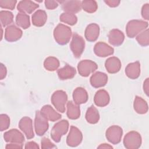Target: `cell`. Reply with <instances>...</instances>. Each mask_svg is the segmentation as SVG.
I'll list each match as a JSON object with an SVG mask.
<instances>
[{"label": "cell", "instance_id": "1", "mask_svg": "<svg viewBox=\"0 0 149 149\" xmlns=\"http://www.w3.org/2000/svg\"><path fill=\"white\" fill-rule=\"evenodd\" d=\"M72 36V31L70 27L63 24H59L54 29V36L55 41L61 45L67 44Z\"/></svg>", "mask_w": 149, "mask_h": 149}, {"label": "cell", "instance_id": "2", "mask_svg": "<svg viewBox=\"0 0 149 149\" xmlns=\"http://www.w3.org/2000/svg\"><path fill=\"white\" fill-rule=\"evenodd\" d=\"M148 26V23L143 20H130L127 24L126 28L127 36L130 38H133L141 31L147 28Z\"/></svg>", "mask_w": 149, "mask_h": 149}, {"label": "cell", "instance_id": "3", "mask_svg": "<svg viewBox=\"0 0 149 149\" xmlns=\"http://www.w3.org/2000/svg\"><path fill=\"white\" fill-rule=\"evenodd\" d=\"M69 128V123L66 120H62L57 122L53 126L51 132V136L52 140L58 143L61 140L62 136L65 134Z\"/></svg>", "mask_w": 149, "mask_h": 149}, {"label": "cell", "instance_id": "4", "mask_svg": "<svg viewBox=\"0 0 149 149\" xmlns=\"http://www.w3.org/2000/svg\"><path fill=\"white\" fill-rule=\"evenodd\" d=\"M68 100L66 93L62 90H58L54 93L51 97V102L57 111L63 113L65 111V104Z\"/></svg>", "mask_w": 149, "mask_h": 149}, {"label": "cell", "instance_id": "5", "mask_svg": "<svg viewBox=\"0 0 149 149\" xmlns=\"http://www.w3.org/2000/svg\"><path fill=\"white\" fill-rule=\"evenodd\" d=\"M123 144L126 148L136 149L139 148L141 144L140 134L135 131L127 133L124 137Z\"/></svg>", "mask_w": 149, "mask_h": 149}, {"label": "cell", "instance_id": "6", "mask_svg": "<svg viewBox=\"0 0 149 149\" xmlns=\"http://www.w3.org/2000/svg\"><path fill=\"white\" fill-rule=\"evenodd\" d=\"M85 42L83 38L77 33L73 34L72 40L70 44V49L76 58H79L84 49Z\"/></svg>", "mask_w": 149, "mask_h": 149}, {"label": "cell", "instance_id": "7", "mask_svg": "<svg viewBox=\"0 0 149 149\" xmlns=\"http://www.w3.org/2000/svg\"><path fill=\"white\" fill-rule=\"evenodd\" d=\"M34 127L36 133L38 136H42L47 131L49 127L48 120L39 111H36V112Z\"/></svg>", "mask_w": 149, "mask_h": 149}, {"label": "cell", "instance_id": "8", "mask_svg": "<svg viewBox=\"0 0 149 149\" xmlns=\"http://www.w3.org/2000/svg\"><path fill=\"white\" fill-rule=\"evenodd\" d=\"M98 68L97 65L90 60H83L80 61L77 66L79 74L84 77L88 76Z\"/></svg>", "mask_w": 149, "mask_h": 149}, {"label": "cell", "instance_id": "9", "mask_svg": "<svg viewBox=\"0 0 149 149\" xmlns=\"http://www.w3.org/2000/svg\"><path fill=\"white\" fill-rule=\"evenodd\" d=\"M123 131L120 127L116 125L109 127L106 132V137L108 140L113 144L120 141Z\"/></svg>", "mask_w": 149, "mask_h": 149}, {"label": "cell", "instance_id": "10", "mask_svg": "<svg viewBox=\"0 0 149 149\" xmlns=\"http://www.w3.org/2000/svg\"><path fill=\"white\" fill-rule=\"evenodd\" d=\"M83 136L81 132L76 127L72 126L70 132L66 139V143L69 146L76 147L82 141Z\"/></svg>", "mask_w": 149, "mask_h": 149}, {"label": "cell", "instance_id": "11", "mask_svg": "<svg viewBox=\"0 0 149 149\" xmlns=\"http://www.w3.org/2000/svg\"><path fill=\"white\" fill-rule=\"evenodd\" d=\"M5 141L11 143L22 144L24 141V137L23 134L16 129H11L3 134Z\"/></svg>", "mask_w": 149, "mask_h": 149}, {"label": "cell", "instance_id": "12", "mask_svg": "<svg viewBox=\"0 0 149 149\" xmlns=\"http://www.w3.org/2000/svg\"><path fill=\"white\" fill-rule=\"evenodd\" d=\"M19 127L24 132L27 139L34 137L33 122L30 118L25 116L22 118L19 122Z\"/></svg>", "mask_w": 149, "mask_h": 149}, {"label": "cell", "instance_id": "13", "mask_svg": "<svg viewBox=\"0 0 149 149\" xmlns=\"http://www.w3.org/2000/svg\"><path fill=\"white\" fill-rule=\"evenodd\" d=\"M22 36V31L15 25L7 27L5 29V38L9 42H13L18 40Z\"/></svg>", "mask_w": 149, "mask_h": 149}, {"label": "cell", "instance_id": "14", "mask_svg": "<svg viewBox=\"0 0 149 149\" xmlns=\"http://www.w3.org/2000/svg\"><path fill=\"white\" fill-rule=\"evenodd\" d=\"M94 53L100 57H105L113 54L114 49L112 47L103 42H97L94 48Z\"/></svg>", "mask_w": 149, "mask_h": 149}, {"label": "cell", "instance_id": "15", "mask_svg": "<svg viewBox=\"0 0 149 149\" xmlns=\"http://www.w3.org/2000/svg\"><path fill=\"white\" fill-rule=\"evenodd\" d=\"M62 4L63 10L68 13H76L81 10V2L80 1H58Z\"/></svg>", "mask_w": 149, "mask_h": 149}, {"label": "cell", "instance_id": "16", "mask_svg": "<svg viewBox=\"0 0 149 149\" xmlns=\"http://www.w3.org/2000/svg\"><path fill=\"white\" fill-rule=\"evenodd\" d=\"M108 81L107 75L102 72H98L93 74L90 78V83L95 88L104 86Z\"/></svg>", "mask_w": 149, "mask_h": 149}, {"label": "cell", "instance_id": "17", "mask_svg": "<svg viewBox=\"0 0 149 149\" xmlns=\"http://www.w3.org/2000/svg\"><path fill=\"white\" fill-rule=\"evenodd\" d=\"M40 112L47 120L52 122L58 120L61 118V115L49 105H44L41 108Z\"/></svg>", "mask_w": 149, "mask_h": 149}, {"label": "cell", "instance_id": "18", "mask_svg": "<svg viewBox=\"0 0 149 149\" xmlns=\"http://www.w3.org/2000/svg\"><path fill=\"white\" fill-rule=\"evenodd\" d=\"M125 36L123 33L118 30L113 29L110 31L108 35L109 42L114 46H119L121 45L124 40Z\"/></svg>", "mask_w": 149, "mask_h": 149}, {"label": "cell", "instance_id": "19", "mask_svg": "<svg viewBox=\"0 0 149 149\" xmlns=\"http://www.w3.org/2000/svg\"><path fill=\"white\" fill-rule=\"evenodd\" d=\"M109 96L107 91L105 90H100L95 94L94 101L95 104L98 107H103L108 104L109 102Z\"/></svg>", "mask_w": 149, "mask_h": 149}, {"label": "cell", "instance_id": "20", "mask_svg": "<svg viewBox=\"0 0 149 149\" xmlns=\"http://www.w3.org/2000/svg\"><path fill=\"white\" fill-rule=\"evenodd\" d=\"M99 33L100 27L98 25L95 23H91L86 27L84 35L87 41L92 42L97 39L99 36Z\"/></svg>", "mask_w": 149, "mask_h": 149}, {"label": "cell", "instance_id": "21", "mask_svg": "<svg viewBox=\"0 0 149 149\" xmlns=\"http://www.w3.org/2000/svg\"><path fill=\"white\" fill-rule=\"evenodd\" d=\"M39 5L31 1H21L17 5V10L21 13L29 14L31 13L36 9L38 8Z\"/></svg>", "mask_w": 149, "mask_h": 149}, {"label": "cell", "instance_id": "22", "mask_svg": "<svg viewBox=\"0 0 149 149\" xmlns=\"http://www.w3.org/2000/svg\"><path fill=\"white\" fill-rule=\"evenodd\" d=\"M107 70L110 73H115L119 71L121 68V62L120 60L115 56L110 57L105 63Z\"/></svg>", "mask_w": 149, "mask_h": 149}, {"label": "cell", "instance_id": "23", "mask_svg": "<svg viewBox=\"0 0 149 149\" xmlns=\"http://www.w3.org/2000/svg\"><path fill=\"white\" fill-rule=\"evenodd\" d=\"M127 76L130 79H137L140 73V65L139 62H135L127 65L125 69Z\"/></svg>", "mask_w": 149, "mask_h": 149}, {"label": "cell", "instance_id": "24", "mask_svg": "<svg viewBox=\"0 0 149 149\" xmlns=\"http://www.w3.org/2000/svg\"><path fill=\"white\" fill-rule=\"evenodd\" d=\"M74 102L77 105L85 103L88 100V94L85 89L81 87L76 88L73 93Z\"/></svg>", "mask_w": 149, "mask_h": 149}, {"label": "cell", "instance_id": "25", "mask_svg": "<svg viewBox=\"0 0 149 149\" xmlns=\"http://www.w3.org/2000/svg\"><path fill=\"white\" fill-rule=\"evenodd\" d=\"M75 74V68L69 65H66L63 68L58 70V75L61 80L72 79L74 76Z\"/></svg>", "mask_w": 149, "mask_h": 149}, {"label": "cell", "instance_id": "26", "mask_svg": "<svg viewBox=\"0 0 149 149\" xmlns=\"http://www.w3.org/2000/svg\"><path fill=\"white\" fill-rule=\"evenodd\" d=\"M47 16L44 10H38L32 16V23L37 27L42 26L46 22Z\"/></svg>", "mask_w": 149, "mask_h": 149}, {"label": "cell", "instance_id": "27", "mask_svg": "<svg viewBox=\"0 0 149 149\" xmlns=\"http://www.w3.org/2000/svg\"><path fill=\"white\" fill-rule=\"evenodd\" d=\"M67 115L70 119H76L80 117V111L79 105L69 101L67 104Z\"/></svg>", "mask_w": 149, "mask_h": 149}, {"label": "cell", "instance_id": "28", "mask_svg": "<svg viewBox=\"0 0 149 149\" xmlns=\"http://www.w3.org/2000/svg\"><path fill=\"white\" fill-rule=\"evenodd\" d=\"M134 109L138 113H146L148 111L147 103L142 98L136 96L134 102Z\"/></svg>", "mask_w": 149, "mask_h": 149}, {"label": "cell", "instance_id": "29", "mask_svg": "<svg viewBox=\"0 0 149 149\" xmlns=\"http://www.w3.org/2000/svg\"><path fill=\"white\" fill-rule=\"evenodd\" d=\"M86 119L87 121L91 124L96 123L98 122L100 115L98 110L93 105L87 109L86 114Z\"/></svg>", "mask_w": 149, "mask_h": 149}, {"label": "cell", "instance_id": "30", "mask_svg": "<svg viewBox=\"0 0 149 149\" xmlns=\"http://www.w3.org/2000/svg\"><path fill=\"white\" fill-rule=\"evenodd\" d=\"M16 23L19 27L26 29L30 26V17L26 13H19L16 17Z\"/></svg>", "mask_w": 149, "mask_h": 149}, {"label": "cell", "instance_id": "31", "mask_svg": "<svg viewBox=\"0 0 149 149\" xmlns=\"http://www.w3.org/2000/svg\"><path fill=\"white\" fill-rule=\"evenodd\" d=\"M44 68L49 71H54L59 66V62L58 59L53 56L48 57L44 62Z\"/></svg>", "mask_w": 149, "mask_h": 149}, {"label": "cell", "instance_id": "32", "mask_svg": "<svg viewBox=\"0 0 149 149\" xmlns=\"http://www.w3.org/2000/svg\"><path fill=\"white\" fill-rule=\"evenodd\" d=\"M13 15L12 12L7 10H1L0 12V19L1 24L6 26L13 22Z\"/></svg>", "mask_w": 149, "mask_h": 149}, {"label": "cell", "instance_id": "33", "mask_svg": "<svg viewBox=\"0 0 149 149\" xmlns=\"http://www.w3.org/2000/svg\"><path fill=\"white\" fill-rule=\"evenodd\" d=\"M60 20L62 22L72 26L76 23L77 19L74 13L65 12L60 16Z\"/></svg>", "mask_w": 149, "mask_h": 149}, {"label": "cell", "instance_id": "34", "mask_svg": "<svg viewBox=\"0 0 149 149\" xmlns=\"http://www.w3.org/2000/svg\"><path fill=\"white\" fill-rule=\"evenodd\" d=\"M81 8L88 13H93L97 9V4L95 1H83L81 2Z\"/></svg>", "mask_w": 149, "mask_h": 149}, {"label": "cell", "instance_id": "35", "mask_svg": "<svg viewBox=\"0 0 149 149\" xmlns=\"http://www.w3.org/2000/svg\"><path fill=\"white\" fill-rule=\"evenodd\" d=\"M136 40L138 43L142 46H147L149 44L148 39V29L140 33L136 37Z\"/></svg>", "mask_w": 149, "mask_h": 149}, {"label": "cell", "instance_id": "36", "mask_svg": "<svg viewBox=\"0 0 149 149\" xmlns=\"http://www.w3.org/2000/svg\"><path fill=\"white\" fill-rule=\"evenodd\" d=\"M10 125V119L6 114H1L0 116V130L1 132L6 130Z\"/></svg>", "mask_w": 149, "mask_h": 149}, {"label": "cell", "instance_id": "37", "mask_svg": "<svg viewBox=\"0 0 149 149\" xmlns=\"http://www.w3.org/2000/svg\"><path fill=\"white\" fill-rule=\"evenodd\" d=\"M16 1H0V6L2 8L13 10L16 3Z\"/></svg>", "mask_w": 149, "mask_h": 149}, {"label": "cell", "instance_id": "38", "mask_svg": "<svg viewBox=\"0 0 149 149\" xmlns=\"http://www.w3.org/2000/svg\"><path fill=\"white\" fill-rule=\"evenodd\" d=\"M41 148H54L56 147L52 143L48 138L44 137L41 140Z\"/></svg>", "mask_w": 149, "mask_h": 149}, {"label": "cell", "instance_id": "39", "mask_svg": "<svg viewBox=\"0 0 149 149\" xmlns=\"http://www.w3.org/2000/svg\"><path fill=\"white\" fill-rule=\"evenodd\" d=\"M141 15L144 19L148 20L149 18V5L148 3L143 5L141 10Z\"/></svg>", "mask_w": 149, "mask_h": 149}, {"label": "cell", "instance_id": "40", "mask_svg": "<svg viewBox=\"0 0 149 149\" xmlns=\"http://www.w3.org/2000/svg\"><path fill=\"white\" fill-rule=\"evenodd\" d=\"M45 7L48 9H54L58 6V2L55 1H45Z\"/></svg>", "mask_w": 149, "mask_h": 149}, {"label": "cell", "instance_id": "41", "mask_svg": "<svg viewBox=\"0 0 149 149\" xmlns=\"http://www.w3.org/2000/svg\"><path fill=\"white\" fill-rule=\"evenodd\" d=\"M0 76H1V79L2 80L3 78H5L6 76V67L2 64L1 63V68H0Z\"/></svg>", "mask_w": 149, "mask_h": 149}, {"label": "cell", "instance_id": "42", "mask_svg": "<svg viewBox=\"0 0 149 149\" xmlns=\"http://www.w3.org/2000/svg\"><path fill=\"white\" fill-rule=\"evenodd\" d=\"M24 148H39V146L35 142L30 141L26 144Z\"/></svg>", "mask_w": 149, "mask_h": 149}, {"label": "cell", "instance_id": "43", "mask_svg": "<svg viewBox=\"0 0 149 149\" xmlns=\"http://www.w3.org/2000/svg\"><path fill=\"white\" fill-rule=\"evenodd\" d=\"M22 148V144L10 143L6 146V148Z\"/></svg>", "mask_w": 149, "mask_h": 149}, {"label": "cell", "instance_id": "44", "mask_svg": "<svg viewBox=\"0 0 149 149\" xmlns=\"http://www.w3.org/2000/svg\"><path fill=\"white\" fill-rule=\"evenodd\" d=\"M105 2L111 7H116L117 6L119 3V1H105Z\"/></svg>", "mask_w": 149, "mask_h": 149}, {"label": "cell", "instance_id": "45", "mask_svg": "<svg viewBox=\"0 0 149 149\" xmlns=\"http://www.w3.org/2000/svg\"><path fill=\"white\" fill-rule=\"evenodd\" d=\"M143 88L145 93L148 96V92H149V82H148V78H147L146 80L144 82L143 85Z\"/></svg>", "mask_w": 149, "mask_h": 149}, {"label": "cell", "instance_id": "46", "mask_svg": "<svg viewBox=\"0 0 149 149\" xmlns=\"http://www.w3.org/2000/svg\"><path fill=\"white\" fill-rule=\"evenodd\" d=\"M98 148H112V147L107 144H102L100 146H98Z\"/></svg>", "mask_w": 149, "mask_h": 149}]
</instances>
